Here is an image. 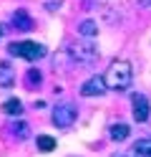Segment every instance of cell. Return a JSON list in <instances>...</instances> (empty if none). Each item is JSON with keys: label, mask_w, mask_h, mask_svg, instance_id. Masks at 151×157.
I'll use <instances>...</instances> for the list:
<instances>
[{"label": "cell", "mask_w": 151, "mask_h": 157, "mask_svg": "<svg viewBox=\"0 0 151 157\" xmlns=\"http://www.w3.org/2000/svg\"><path fill=\"white\" fill-rule=\"evenodd\" d=\"M15 76H13V68L8 63H0V86H13Z\"/></svg>", "instance_id": "30bf717a"}, {"label": "cell", "mask_w": 151, "mask_h": 157, "mask_svg": "<svg viewBox=\"0 0 151 157\" xmlns=\"http://www.w3.org/2000/svg\"><path fill=\"white\" fill-rule=\"evenodd\" d=\"M70 58H73L76 63H81V66H91V63H96V58H98V48L93 46L86 38L83 43H76V46H70Z\"/></svg>", "instance_id": "3957f363"}, {"label": "cell", "mask_w": 151, "mask_h": 157, "mask_svg": "<svg viewBox=\"0 0 151 157\" xmlns=\"http://www.w3.org/2000/svg\"><path fill=\"white\" fill-rule=\"evenodd\" d=\"M131 106H134V119H136V122H146V119H149L151 106H149V99H146L144 94H134Z\"/></svg>", "instance_id": "8992f818"}, {"label": "cell", "mask_w": 151, "mask_h": 157, "mask_svg": "<svg viewBox=\"0 0 151 157\" xmlns=\"http://www.w3.org/2000/svg\"><path fill=\"white\" fill-rule=\"evenodd\" d=\"M76 106L73 104H60V106H56L53 109V124L56 127H60V129H66V127H70L76 122Z\"/></svg>", "instance_id": "277c9868"}, {"label": "cell", "mask_w": 151, "mask_h": 157, "mask_svg": "<svg viewBox=\"0 0 151 157\" xmlns=\"http://www.w3.org/2000/svg\"><path fill=\"white\" fill-rule=\"evenodd\" d=\"M13 25L18 28V31H30V28H33V18L28 15V10L20 8V10L13 13Z\"/></svg>", "instance_id": "52a82bcc"}, {"label": "cell", "mask_w": 151, "mask_h": 157, "mask_svg": "<svg viewBox=\"0 0 151 157\" xmlns=\"http://www.w3.org/2000/svg\"><path fill=\"white\" fill-rule=\"evenodd\" d=\"M10 132H13L15 137H20V140H25V137H28V132H30V127H28L25 122H18V124H13V127H10Z\"/></svg>", "instance_id": "5bb4252c"}, {"label": "cell", "mask_w": 151, "mask_h": 157, "mask_svg": "<svg viewBox=\"0 0 151 157\" xmlns=\"http://www.w3.org/2000/svg\"><path fill=\"white\" fill-rule=\"evenodd\" d=\"M3 112H5V114H10V117H18L20 112H23V104H20L18 99H8V101L3 104Z\"/></svg>", "instance_id": "4fadbf2b"}, {"label": "cell", "mask_w": 151, "mask_h": 157, "mask_svg": "<svg viewBox=\"0 0 151 157\" xmlns=\"http://www.w3.org/2000/svg\"><path fill=\"white\" fill-rule=\"evenodd\" d=\"M98 33V25H96V21H83V23H78V36L81 38H93Z\"/></svg>", "instance_id": "9c48e42d"}, {"label": "cell", "mask_w": 151, "mask_h": 157, "mask_svg": "<svg viewBox=\"0 0 151 157\" xmlns=\"http://www.w3.org/2000/svg\"><path fill=\"white\" fill-rule=\"evenodd\" d=\"M128 134H131L128 124H124V122L111 124V140H113V142H124V140H128Z\"/></svg>", "instance_id": "ba28073f"}, {"label": "cell", "mask_w": 151, "mask_h": 157, "mask_svg": "<svg viewBox=\"0 0 151 157\" xmlns=\"http://www.w3.org/2000/svg\"><path fill=\"white\" fill-rule=\"evenodd\" d=\"M8 51L18 58H25V61H38V58L45 56V46H40L35 41H18V43H10Z\"/></svg>", "instance_id": "7a4b0ae2"}, {"label": "cell", "mask_w": 151, "mask_h": 157, "mask_svg": "<svg viewBox=\"0 0 151 157\" xmlns=\"http://www.w3.org/2000/svg\"><path fill=\"white\" fill-rule=\"evenodd\" d=\"M25 78H28V84H40V74L38 71H28Z\"/></svg>", "instance_id": "9a60e30c"}, {"label": "cell", "mask_w": 151, "mask_h": 157, "mask_svg": "<svg viewBox=\"0 0 151 157\" xmlns=\"http://www.w3.org/2000/svg\"><path fill=\"white\" fill-rule=\"evenodd\" d=\"M38 150L40 152H53L56 150V140H53V137H48V134H40L38 137Z\"/></svg>", "instance_id": "7c38bea8"}, {"label": "cell", "mask_w": 151, "mask_h": 157, "mask_svg": "<svg viewBox=\"0 0 151 157\" xmlns=\"http://www.w3.org/2000/svg\"><path fill=\"white\" fill-rule=\"evenodd\" d=\"M131 152H134V155H151V137L138 140L134 147H131Z\"/></svg>", "instance_id": "8fae6325"}, {"label": "cell", "mask_w": 151, "mask_h": 157, "mask_svg": "<svg viewBox=\"0 0 151 157\" xmlns=\"http://www.w3.org/2000/svg\"><path fill=\"white\" fill-rule=\"evenodd\" d=\"M108 89V84H106V78L103 76H91L88 81H83V86H81V94L83 96H98V94H103Z\"/></svg>", "instance_id": "5b68a950"}, {"label": "cell", "mask_w": 151, "mask_h": 157, "mask_svg": "<svg viewBox=\"0 0 151 157\" xmlns=\"http://www.w3.org/2000/svg\"><path fill=\"white\" fill-rule=\"evenodd\" d=\"M0 36H3V28H0Z\"/></svg>", "instance_id": "e0dca14e"}, {"label": "cell", "mask_w": 151, "mask_h": 157, "mask_svg": "<svg viewBox=\"0 0 151 157\" xmlns=\"http://www.w3.org/2000/svg\"><path fill=\"white\" fill-rule=\"evenodd\" d=\"M103 78H106L108 89L124 91V89H128V86H131V81H134V68H131L128 61L116 58V61H111V66H108V71L103 74Z\"/></svg>", "instance_id": "6da1fadb"}, {"label": "cell", "mask_w": 151, "mask_h": 157, "mask_svg": "<svg viewBox=\"0 0 151 157\" xmlns=\"http://www.w3.org/2000/svg\"><path fill=\"white\" fill-rule=\"evenodd\" d=\"M138 3H141V5H151V0H138Z\"/></svg>", "instance_id": "2e32d148"}]
</instances>
